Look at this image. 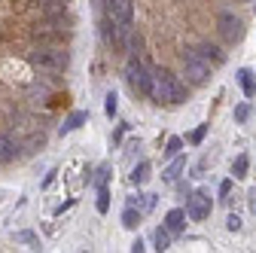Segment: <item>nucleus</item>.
I'll list each match as a JSON object with an SVG mask.
<instances>
[{
  "label": "nucleus",
  "instance_id": "1",
  "mask_svg": "<svg viewBox=\"0 0 256 253\" xmlns=\"http://www.w3.org/2000/svg\"><path fill=\"white\" fill-rule=\"evenodd\" d=\"M183 76L192 86H204L208 76H210V61H204L196 49H186L183 52Z\"/></svg>",
  "mask_w": 256,
  "mask_h": 253
},
{
  "label": "nucleus",
  "instance_id": "2",
  "mask_svg": "<svg viewBox=\"0 0 256 253\" xmlns=\"http://www.w3.org/2000/svg\"><path fill=\"white\" fill-rule=\"evenodd\" d=\"M30 64L61 74V70H68L70 58H68V52H61V49H55V46H43V49H37L34 55H30Z\"/></svg>",
  "mask_w": 256,
  "mask_h": 253
},
{
  "label": "nucleus",
  "instance_id": "3",
  "mask_svg": "<svg viewBox=\"0 0 256 253\" xmlns=\"http://www.w3.org/2000/svg\"><path fill=\"white\" fill-rule=\"evenodd\" d=\"M171 82H174V76L168 70H152L146 94H150L152 101H158V104H171Z\"/></svg>",
  "mask_w": 256,
  "mask_h": 253
},
{
  "label": "nucleus",
  "instance_id": "4",
  "mask_svg": "<svg viewBox=\"0 0 256 253\" xmlns=\"http://www.w3.org/2000/svg\"><path fill=\"white\" fill-rule=\"evenodd\" d=\"M150 76H152V70H150L146 64H140L138 58L128 61V68H125V80H128V86H132L134 92L146 94V92H150Z\"/></svg>",
  "mask_w": 256,
  "mask_h": 253
},
{
  "label": "nucleus",
  "instance_id": "5",
  "mask_svg": "<svg viewBox=\"0 0 256 253\" xmlns=\"http://www.w3.org/2000/svg\"><path fill=\"white\" fill-rule=\"evenodd\" d=\"M220 34L226 43H241L244 40V22L235 16V12H220Z\"/></svg>",
  "mask_w": 256,
  "mask_h": 253
},
{
  "label": "nucleus",
  "instance_id": "6",
  "mask_svg": "<svg viewBox=\"0 0 256 253\" xmlns=\"http://www.w3.org/2000/svg\"><path fill=\"white\" fill-rule=\"evenodd\" d=\"M132 12H134L132 0H107V18L113 24H132Z\"/></svg>",
  "mask_w": 256,
  "mask_h": 253
},
{
  "label": "nucleus",
  "instance_id": "7",
  "mask_svg": "<svg viewBox=\"0 0 256 253\" xmlns=\"http://www.w3.org/2000/svg\"><path fill=\"white\" fill-rule=\"evenodd\" d=\"M210 214V198L204 196V192H196L189 202H186V216H192V220H204Z\"/></svg>",
  "mask_w": 256,
  "mask_h": 253
},
{
  "label": "nucleus",
  "instance_id": "8",
  "mask_svg": "<svg viewBox=\"0 0 256 253\" xmlns=\"http://www.w3.org/2000/svg\"><path fill=\"white\" fill-rule=\"evenodd\" d=\"M18 156V140L6 132H0V162H12Z\"/></svg>",
  "mask_w": 256,
  "mask_h": 253
},
{
  "label": "nucleus",
  "instance_id": "9",
  "mask_svg": "<svg viewBox=\"0 0 256 253\" xmlns=\"http://www.w3.org/2000/svg\"><path fill=\"white\" fill-rule=\"evenodd\" d=\"M196 52H198L204 61H210V64H222V61H226V52H222L220 46H214V43H198Z\"/></svg>",
  "mask_w": 256,
  "mask_h": 253
},
{
  "label": "nucleus",
  "instance_id": "10",
  "mask_svg": "<svg viewBox=\"0 0 256 253\" xmlns=\"http://www.w3.org/2000/svg\"><path fill=\"white\" fill-rule=\"evenodd\" d=\"M183 226H186V210H180V208L168 210V216H165V229H168V232H183Z\"/></svg>",
  "mask_w": 256,
  "mask_h": 253
},
{
  "label": "nucleus",
  "instance_id": "11",
  "mask_svg": "<svg viewBox=\"0 0 256 253\" xmlns=\"http://www.w3.org/2000/svg\"><path fill=\"white\" fill-rule=\"evenodd\" d=\"M238 82H241V88H244L247 98H253V94H256V80H253V70L241 68V70H238Z\"/></svg>",
  "mask_w": 256,
  "mask_h": 253
},
{
  "label": "nucleus",
  "instance_id": "12",
  "mask_svg": "<svg viewBox=\"0 0 256 253\" xmlns=\"http://www.w3.org/2000/svg\"><path fill=\"white\" fill-rule=\"evenodd\" d=\"M186 94H189V88L174 76V82H171V104H183V101H186Z\"/></svg>",
  "mask_w": 256,
  "mask_h": 253
},
{
  "label": "nucleus",
  "instance_id": "13",
  "mask_svg": "<svg viewBox=\"0 0 256 253\" xmlns=\"http://www.w3.org/2000/svg\"><path fill=\"white\" fill-rule=\"evenodd\" d=\"M86 119H88V113H82V110H80V113H74V116H70L68 122H64V125H61V134H68V132H74V128H80V125H82Z\"/></svg>",
  "mask_w": 256,
  "mask_h": 253
},
{
  "label": "nucleus",
  "instance_id": "14",
  "mask_svg": "<svg viewBox=\"0 0 256 253\" xmlns=\"http://www.w3.org/2000/svg\"><path fill=\"white\" fill-rule=\"evenodd\" d=\"M146 180H150V162H140V165L132 171V183L140 186V183H146Z\"/></svg>",
  "mask_w": 256,
  "mask_h": 253
},
{
  "label": "nucleus",
  "instance_id": "15",
  "mask_svg": "<svg viewBox=\"0 0 256 253\" xmlns=\"http://www.w3.org/2000/svg\"><path fill=\"white\" fill-rule=\"evenodd\" d=\"M138 223H140V214H138L134 208H128V210L122 214V226H125V229H138Z\"/></svg>",
  "mask_w": 256,
  "mask_h": 253
},
{
  "label": "nucleus",
  "instance_id": "16",
  "mask_svg": "<svg viewBox=\"0 0 256 253\" xmlns=\"http://www.w3.org/2000/svg\"><path fill=\"white\" fill-rule=\"evenodd\" d=\"M168 244H171V232L168 229H158L156 232V250H168Z\"/></svg>",
  "mask_w": 256,
  "mask_h": 253
},
{
  "label": "nucleus",
  "instance_id": "17",
  "mask_svg": "<svg viewBox=\"0 0 256 253\" xmlns=\"http://www.w3.org/2000/svg\"><path fill=\"white\" fill-rule=\"evenodd\" d=\"M247 165H250V162H247V156H238L235 165H232V174H235V177H244V174H247Z\"/></svg>",
  "mask_w": 256,
  "mask_h": 253
},
{
  "label": "nucleus",
  "instance_id": "18",
  "mask_svg": "<svg viewBox=\"0 0 256 253\" xmlns=\"http://www.w3.org/2000/svg\"><path fill=\"white\" fill-rule=\"evenodd\" d=\"M183 165H186V162H183V159H177V162H174V165L165 171V180H168V183H171V180H177V174L183 171Z\"/></svg>",
  "mask_w": 256,
  "mask_h": 253
},
{
  "label": "nucleus",
  "instance_id": "19",
  "mask_svg": "<svg viewBox=\"0 0 256 253\" xmlns=\"http://www.w3.org/2000/svg\"><path fill=\"white\" fill-rule=\"evenodd\" d=\"M104 101H107V104H104V110H107V116H110V119H113V116H116V107H119V104H116V101H119V98H116V94H113V92H110V94H107V98H104Z\"/></svg>",
  "mask_w": 256,
  "mask_h": 253
},
{
  "label": "nucleus",
  "instance_id": "20",
  "mask_svg": "<svg viewBox=\"0 0 256 253\" xmlns=\"http://www.w3.org/2000/svg\"><path fill=\"white\" fill-rule=\"evenodd\" d=\"M98 210H101V214L110 210V192H107V189H101V196H98Z\"/></svg>",
  "mask_w": 256,
  "mask_h": 253
},
{
  "label": "nucleus",
  "instance_id": "21",
  "mask_svg": "<svg viewBox=\"0 0 256 253\" xmlns=\"http://www.w3.org/2000/svg\"><path fill=\"white\" fill-rule=\"evenodd\" d=\"M204 134H208V125H198V128L189 134V144H202V140H204Z\"/></svg>",
  "mask_w": 256,
  "mask_h": 253
},
{
  "label": "nucleus",
  "instance_id": "22",
  "mask_svg": "<svg viewBox=\"0 0 256 253\" xmlns=\"http://www.w3.org/2000/svg\"><path fill=\"white\" fill-rule=\"evenodd\" d=\"M180 146H183V140H180V138H171V140H168V146H165V156H177V152H180Z\"/></svg>",
  "mask_w": 256,
  "mask_h": 253
},
{
  "label": "nucleus",
  "instance_id": "23",
  "mask_svg": "<svg viewBox=\"0 0 256 253\" xmlns=\"http://www.w3.org/2000/svg\"><path fill=\"white\" fill-rule=\"evenodd\" d=\"M235 119H238V122H247V119H250V107H247V104L235 107Z\"/></svg>",
  "mask_w": 256,
  "mask_h": 253
},
{
  "label": "nucleus",
  "instance_id": "24",
  "mask_svg": "<svg viewBox=\"0 0 256 253\" xmlns=\"http://www.w3.org/2000/svg\"><path fill=\"white\" fill-rule=\"evenodd\" d=\"M226 226H229L232 232H238V229H241V216H235V214H232V216L226 220Z\"/></svg>",
  "mask_w": 256,
  "mask_h": 253
},
{
  "label": "nucleus",
  "instance_id": "25",
  "mask_svg": "<svg viewBox=\"0 0 256 253\" xmlns=\"http://www.w3.org/2000/svg\"><path fill=\"white\" fill-rule=\"evenodd\" d=\"M232 192V180H222L220 183V196H229Z\"/></svg>",
  "mask_w": 256,
  "mask_h": 253
},
{
  "label": "nucleus",
  "instance_id": "26",
  "mask_svg": "<svg viewBox=\"0 0 256 253\" xmlns=\"http://www.w3.org/2000/svg\"><path fill=\"white\" fill-rule=\"evenodd\" d=\"M253 10H256V4H253Z\"/></svg>",
  "mask_w": 256,
  "mask_h": 253
}]
</instances>
